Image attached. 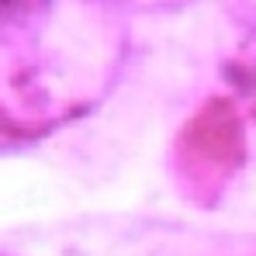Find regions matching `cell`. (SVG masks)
I'll list each match as a JSON object with an SVG mask.
<instances>
[{
    "label": "cell",
    "instance_id": "2",
    "mask_svg": "<svg viewBox=\"0 0 256 256\" xmlns=\"http://www.w3.org/2000/svg\"><path fill=\"white\" fill-rule=\"evenodd\" d=\"M21 4H28V0H0V14H7V10H14Z\"/></svg>",
    "mask_w": 256,
    "mask_h": 256
},
{
    "label": "cell",
    "instance_id": "1",
    "mask_svg": "<svg viewBox=\"0 0 256 256\" xmlns=\"http://www.w3.org/2000/svg\"><path fill=\"white\" fill-rule=\"evenodd\" d=\"M176 176L190 201L218 194L242 163V128L225 100H214L190 118L176 138Z\"/></svg>",
    "mask_w": 256,
    "mask_h": 256
}]
</instances>
